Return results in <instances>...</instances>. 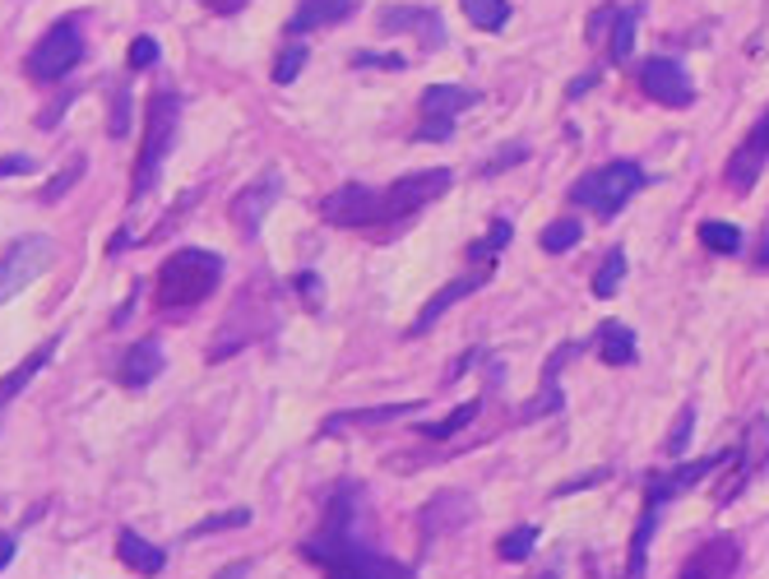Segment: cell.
<instances>
[{"mask_svg": "<svg viewBox=\"0 0 769 579\" xmlns=\"http://www.w3.org/2000/svg\"><path fill=\"white\" fill-rule=\"evenodd\" d=\"M357 496H362V491L353 482H343L335 496H329L325 519H320V533L302 542V556L311 561V566H320L325 579H413L408 566H394L390 556L371 552L353 533Z\"/></svg>", "mask_w": 769, "mask_h": 579, "instance_id": "obj_1", "label": "cell"}, {"mask_svg": "<svg viewBox=\"0 0 769 579\" xmlns=\"http://www.w3.org/2000/svg\"><path fill=\"white\" fill-rule=\"evenodd\" d=\"M218 284H223V255L186 246V251L163 260L159 278H153V288H159L153 297H159V306L181 311V306H200L204 297H214Z\"/></svg>", "mask_w": 769, "mask_h": 579, "instance_id": "obj_2", "label": "cell"}, {"mask_svg": "<svg viewBox=\"0 0 769 579\" xmlns=\"http://www.w3.org/2000/svg\"><path fill=\"white\" fill-rule=\"evenodd\" d=\"M177 126H181V98L172 89H159L149 102V126H144V149H139V163H135L130 200H144L149 190L159 186L167 153H172V139H177Z\"/></svg>", "mask_w": 769, "mask_h": 579, "instance_id": "obj_3", "label": "cell"}, {"mask_svg": "<svg viewBox=\"0 0 769 579\" xmlns=\"http://www.w3.org/2000/svg\"><path fill=\"white\" fill-rule=\"evenodd\" d=\"M640 186H644L640 163H631V158H617V163H607V167L584 172V177L570 186V204L593 209L598 218H617L621 209L640 196Z\"/></svg>", "mask_w": 769, "mask_h": 579, "instance_id": "obj_4", "label": "cell"}, {"mask_svg": "<svg viewBox=\"0 0 769 579\" xmlns=\"http://www.w3.org/2000/svg\"><path fill=\"white\" fill-rule=\"evenodd\" d=\"M79 61H84L79 20H56L33 42V51L24 56V70H28V79H38V84H61Z\"/></svg>", "mask_w": 769, "mask_h": 579, "instance_id": "obj_5", "label": "cell"}, {"mask_svg": "<svg viewBox=\"0 0 769 579\" xmlns=\"http://www.w3.org/2000/svg\"><path fill=\"white\" fill-rule=\"evenodd\" d=\"M454 181L450 167H427V172H408L399 177L390 190H380V223H404L417 209H427L431 200H441Z\"/></svg>", "mask_w": 769, "mask_h": 579, "instance_id": "obj_6", "label": "cell"}, {"mask_svg": "<svg viewBox=\"0 0 769 579\" xmlns=\"http://www.w3.org/2000/svg\"><path fill=\"white\" fill-rule=\"evenodd\" d=\"M51 260H56V241L51 237H20L10 246L5 255H0V306L14 302L33 278H42L51 269Z\"/></svg>", "mask_w": 769, "mask_h": 579, "instance_id": "obj_7", "label": "cell"}, {"mask_svg": "<svg viewBox=\"0 0 769 579\" xmlns=\"http://www.w3.org/2000/svg\"><path fill=\"white\" fill-rule=\"evenodd\" d=\"M478 102V89H464V84H431L423 89V126H417V139L423 144H445L454 135V121H459L468 108Z\"/></svg>", "mask_w": 769, "mask_h": 579, "instance_id": "obj_8", "label": "cell"}, {"mask_svg": "<svg viewBox=\"0 0 769 579\" xmlns=\"http://www.w3.org/2000/svg\"><path fill=\"white\" fill-rule=\"evenodd\" d=\"M278 196H283V172H278V167H265L247 190H237V200H232L227 214H232V227H237L241 241H255L260 237V227H265V218H269V209L278 204Z\"/></svg>", "mask_w": 769, "mask_h": 579, "instance_id": "obj_9", "label": "cell"}, {"mask_svg": "<svg viewBox=\"0 0 769 579\" xmlns=\"http://www.w3.org/2000/svg\"><path fill=\"white\" fill-rule=\"evenodd\" d=\"M640 89H644V98H654L658 108H672V112H681V108H691V102H695V84L686 75V65L672 61V56H650V61H644L640 65Z\"/></svg>", "mask_w": 769, "mask_h": 579, "instance_id": "obj_10", "label": "cell"}, {"mask_svg": "<svg viewBox=\"0 0 769 579\" xmlns=\"http://www.w3.org/2000/svg\"><path fill=\"white\" fill-rule=\"evenodd\" d=\"M769 464V417H756V423L746 427V441L732 450V468H728V482L714 491V501L719 505H732L742 496V487L756 478V473Z\"/></svg>", "mask_w": 769, "mask_h": 579, "instance_id": "obj_11", "label": "cell"}, {"mask_svg": "<svg viewBox=\"0 0 769 579\" xmlns=\"http://www.w3.org/2000/svg\"><path fill=\"white\" fill-rule=\"evenodd\" d=\"M320 218L329 227H376L380 223V190L348 181L339 190H329L320 200Z\"/></svg>", "mask_w": 769, "mask_h": 579, "instance_id": "obj_12", "label": "cell"}, {"mask_svg": "<svg viewBox=\"0 0 769 579\" xmlns=\"http://www.w3.org/2000/svg\"><path fill=\"white\" fill-rule=\"evenodd\" d=\"M765 167H769V108H765V116L756 121V126H751V135L742 139V144L732 149L728 167H723V181H728L732 196H746Z\"/></svg>", "mask_w": 769, "mask_h": 579, "instance_id": "obj_13", "label": "cell"}, {"mask_svg": "<svg viewBox=\"0 0 769 579\" xmlns=\"http://www.w3.org/2000/svg\"><path fill=\"white\" fill-rule=\"evenodd\" d=\"M672 501L668 482H663V473H644V511H640V524L631 533V561H626V579H640L644 575V561H650V542H654V529H658V511Z\"/></svg>", "mask_w": 769, "mask_h": 579, "instance_id": "obj_14", "label": "cell"}, {"mask_svg": "<svg viewBox=\"0 0 769 579\" xmlns=\"http://www.w3.org/2000/svg\"><path fill=\"white\" fill-rule=\"evenodd\" d=\"M376 24H380V33H413L427 51L445 47V20L431 5H384L376 14Z\"/></svg>", "mask_w": 769, "mask_h": 579, "instance_id": "obj_15", "label": "cell"}, {"mask_svg": "<svg viewBox=\"0 0 769 579\" xmlns=\"http://www.w3.org/2000/svg\"><path fill=\"white\" fill-rule=\"evenodd\" d=\"M742 566V547H738V538L732 533H719V538H709L701 542L691 556H686V566L677 570V579H732V570Z\"/></svg>", "mask_w": 769, "mask_h": 579, "instance_id": "obj_16", "label": "cell"}, {"mask_svg": "<svg viewBox=\"0 0 769 579\" xmlns=\"http://www.w3.org/2000/svg\"><path fill=\"white\" fill-rule=\"evenodd\" d=\"M357 10H362V0H302V5L292 10V20H288V38L302 42L306 33H320L329 24L353 20Z\"/></svg>", "mask_w": 769, "mask_h": 579, "instance_id": "obj_17", "label": "cell"}, {"mask_svg": "<svg viewBox=\"0 0 769 579\" xmlns=\"http://www.w3.org/2000/svg\"><path fill=\"white\" fill-rule=\"evenodd\" d=\"M487 278H492V269H478V274H464V278H454V284H445L441 292L431 297V302L417 311V320H413V329H408V339H417V335H431V325L441 320V315L454 306V302H464V297H474Z\"/></svg>", "mask_w": 769, "mask_h": 579, "instance_id": "obj_18", "label": "cell"}, {"mask_svg": "<svg viewBox=\"0 0 769 579\" xmlns=\"http://www.w3.org/2000/svg\"><path fill=\"white\" fill-rule=\"evenodd\" d=\"M163 366H167V357H163V343L159 339H139L126 357H121V366H116V380L126 385V390H144V385H153L163 376Z\"/></svg>", "mask_w": 769, "mask_h": 579, "instance_id": "obj_19", "label": "cell"}, {"mask_svg": "<svg viewBox=\"0 0 769 579\" xmlns=\"http://www.w3.org/2000/svg\"><path fill=\"white\" fill-rule=\"evenodd\" d=\"M56 348H61V335H51L47 343H38V348H33V353H28L20 366H14V372H5V376H0V413H5L10 403H14V399H20V394L28 390V380L38 376V372H42V366H47L51 357H56Z\"/></svg>", "mask_w": 769, "mask_h": 579, "instance_id": "obj_20", "label": "cell"}, {"mask_svg": "<svg viewBox=\"0 0 769 579\" xmlns=\"http://www.w3.org/2000/svg\"><path fill=\"white\" fill-rule=\"evenodd\" d=\"M584 353V343H562L556 353L547 357V366H543V394H538L529 408H524V417H547V413H556L566 403V394H562V385H556V376H562V366L570 362V357H580Z\"/></svg>", "mask_w": 769, "mask_h": 579, "instance_id": "obj_21", "label": "cell"}, {"mask_svg": "<svg viewBox=\"0 0 769 579\" xmlns=\"http://www.w3.org/2000/svg\"><path fill=\"white\" fill-rule=\"evenodd\" d=\"M423 403L417 399H404V403H376V408H348V413H329L325 417V436L329 431H343V427H380V423H394V417H408L417 413Z\"/></svg>", "mask_w": 769, "mask_h": 579, "instance_id": "obj_22", "label": "cell"}, {"mask_svg": "<svg viewBox=\"0 0 769 579\" xmlns=\"http://www.w3.org/2000/svg\"><path fill=\"white\" fill-rule=\"evenodd\" d=\"M116 556L126 561L135 575H159V570L167 566V552L153 547V542H144L135 529H121V533H116Z\"/></svg>", "mask_w": 769, "mask_h": 579, "instance_id": "obj_23", "label": "cell"}, {"mask_svg": "<svg viewBox=\"0 0 769 579\" xmlns=\"http://www.w3.org/2000/svg\"><path fill=\"white\" fill-rule=\"evenodd\" d=\"M635 353H640V343H635L631 325H621V320L598 325V357H603V366H631Z\"/></svg>", "mask_w": 769, "mask_h": 579, "instance_id": "obj_24", "label": "cell"}, {"mask_svg": "<svg viewBox=\"0 0 769 579\" xmlns=\"http://www.w3.org/2000/svg\"><path fill=\"white\" fill-rule=\"evenodd\" d=\"M482 413V399H468L464 408H454V413H445L441 423H423L417 427V441H450V436H459L468 423H474V417Z\"/></svg>", "mask_w": 769, "mask_h": 579, "instance_id": "obj_25", "label": "cell"}, {"mask_svg": "<svg viewBox=\"0 0 769 579\" xmlns=\"http://www.w3.org/2000/svg\"><path fill=\"white\" fill-rule=\"evenodd\" d=\"M459 10H464V20L482 33H501L510 24V0H459Z\"/></svg>", "mask_w": 769, "mask_h": 579, "instance_id": "obj_26", "label": "cell"}, {"mask_svg": "<svg viewBox=\"0 0 769 579\" xmlns=\"http://www.w3.org/2000/svg\"><path fill=\"white\" fill-rule=\"evenodd\" d=\"M695 237H701V246L714 255H738L742 251V227L719 223V218H705L701 227H695Z\"/></svg>", "mask_w": 769, "mask_h": 579, "instance_id": "obj_27", "label": "cell"}, {"mask_svg": "<svg viewBox=\"0 0 769 579\" xmlns=\"http://www.w3.org/2000/svg\"><path fill=\"white\" fill-rule=\"evenodd\" d=\"M640 14H644V5H626V10H617V24H612V61H631Z\"/></svg>", "mask_w": 769, "mask_h": 579, "instance_id": "obj_28", "label": "cell"}, {"mask_svg": "<svg viewBox=\"0 0 769 579\" xmlns=\"http://www.w3.org/2000/svg\"><path fill=\"white\" fill-rule=\"evenodd\" d=\"M621 284H626V251H621V246H612L607 260L598 265V274H593V297H603V302H607V297L621 292Z\"/></svg>", "mask_w": 769, "mask_h": 579, "instance_id": "obj_29", "label": "cell"}, {"mask_svg": "<svg viewBox=\"0 0 769 579\" xmlns=\"http://www.w3.org/2000/svg\"><path fill=\"white\" fill-rule=\"evenodd\" d=\"M584 241V223L580 218H556L543 227V237H538V246H543L547 255H562L570 251V246H580Z\"/></svg>", "mask_w": 769, "mask_h": 579, "instance_id": "obj_30", "label": "cell"}, {"mask_svg": "<svg viewBox=\"0 0 769 579\" xmlns=\"http://www.w3.org/2000/svg\"><path fill=\"white\" fill-rule=\"evenodd\" d=\"M505 241H510V223H492V227H487V237L482 241H474V246H468V260H474V265H492V260L505 251Z\"/></svg>", "mask_w": 769, "mask_h": 579, "instance_id": "obj_31", "label": "cell"}, {"mask_svg": "<svg viewBox=\"0 0 769 579\" xmlns=\"http://www.w3.org/2000/svg\"><path fill=\"white\" fill-rule=\"evenodd\" d=\"M84 172H89V158H70V163H65V172H56V177H51V186L42 190V204H56V200H65L70 196V190H75L79 186V177H84Z\"/></svg>", "mask_w": 769, "mask_h": 579, "instance_id": "obj_32", "label": "cell"}, {"mask_svg": "<svg viewBox=\"0 0 769 579\" xmlns=\"http://www.w3.org/2000/svg\"><path fill=\"white\" fill-rule=\"evenodd\" d=\"M533 547H538V529H533V524H519V529H510V533L496 542V552H501L505 561H529Z\"/></svg>", "mask_w": 769, "mask_h": 579, "instance_id": "obj_33", "label": "cell"}, {"mask_svg": "<svg viewBox=\"0 0 769 579\" xmlns=\"http://www.w3.org/2000/svg\"><path fill=\"white\" fill-rule=\"evenodd\" d=\"M306 61H311V47H306V42H288V47H283V56H278L274 70H269L274 84H292L297 75H302V65H306Z\"/></svg>", "mask_w": 769, "mask_h": 579, "instance_id": "obj_34", "label": "cell"}, {"mask_svg": "<svg viewBox=\"0 0 769 579\" xmlns=\"http://www.w3.org/2000/svg\"><path fill=\"white\" fill-rule=\"evenodd\" d=\"M251 524V511H223V515H209V519H200L196 529H186V538H209V533H223V529H247Z\"/></svg>", "mask_w": 769, "mask_h": 579, "instance_id": "obj_35", "label": "cell"}, {"mask_svg": "<svg viewBox=\"0 0 769 579\" xmlns=\"http://www.w3.org/2000/svg\"><path fill=\"white\" fill-rule=\"evenodd\" d=\"M691 427H695V408H681V417L672 423V436L663 441V450H668L672 460H681V454H686V445H691Z\"/></svg>", "mask_w": 769, "mask_h": 579, "instance_id": "obj_36", "label": "cell"}, {"mask_svg": "<svg viewBox=\"0 0 769 579\" xmlns=\"http://www.w3.org/2000/svg\"><path fill=\"white\" fill-rule=\"evenodd\" d=\"M126 130H130V89H121L112 98V112H108V135L112 139H126Z\"/></svg>", "mask_w": 769, "mask_h": 579, "instance_id": "obj_37", "label": "cell"}, {"mask_svg": "<svg viewBox=\"0 0 769 579\" xmlns=\"http://www.w3.org/2000/svg\"><path fill=\"white\" fill-rule=\"evenodd\" d=\"M297 292H302V306H306V311H320V306H325V284H320V274H297Z\"/></svg>", "mask_w": 769, "mask_h": 579, "instance_id": "obj_38", "label": "cell"}, {"mask_svg": "<svg viewBox=\"0 0 769 579\" xmlns=\"http://www.w3.org/2000/svg\"><path fill=\"white\" fill-rule=\"evenodd\" d=\"M159 56H163V51H159V42H153V38H135V42H130V61H126V70H149Z\"/></svg>", "mask_w": 769, "mask_h": 579, "instance_id": "obj_39", "label": "cell"}, {"mask_svg": "<svg viewBox=\"0 0 769 579\" xmlns=\"http://www.w3.org/2000/svg\"><path fill=\"white\" fill-rule=\"evenodd\" d=\"M524 158H529V149L524 144H510L505 153H496V158H487V163L478 167V177H492V172H505V167H515V163H524Z\"/></svg>", "mask_w": 769, "mask_h": 579, "instance_id": "obj_40", "label": "cell"}, {"mask_svg": "<svg viewBox=\"0 0 769 579\" xmlns=\"http://www.w3.org/2000/svg\"><path fill=\"white\" fill-rule=\"evenodd\" d=\"M28 172H38V158L33 153H5L0 158V177H28Z\"/></svg>", "mask_w": 769, "mask_h": 579, "instance_id": "obj_41", "label": "cell"}, {"mask_svg": "<svg viewBox=\"0 0 769 579\" xmlns=\"http://www.w3.org/2000/svg\"><path fill=\"white\" fill-rule=\"evenodd\" d=\"M612 24H617V5H603V10H593L589 14V42H603Z\"/></svg>", "mask_w": 769, "mask_h": 579, "instance_id": "obj_42", "label": "cell"}, {"mask_svg": "<svg viewBox=\"0 0 769 579\" xmlns=\"http://www.w3.org/2000/svg\"><path fill=\"white\" fill-rule=\"evenodd\" d=\"M353 65H380V70H404L408 61L399 56V51H384V56H380V51H357V56H353Z\"/></svg>", "mask_w": 769, "mask_h": 579, "instance_id": "obj_43", "label": "cell"}, {"mask_svg": "<svg viewBox=\"0 0 769 579\" xmlns=\"http://www.w3.org/2000/svg\"><path fill=\"white\" fill-rule=\"evenodd\" d=\"M607 478V473H584V478H575V482H562L552 491V496H570V491H584V487H598Z\"/></svg>", "mask_w": 769, "mask_h": 579, "instance_id": "obj_44", "label": "cell"}, {"mask_svg": "<svg viewBox=\"0 0 769 579\" xmlns=\"http://www.w3.org/2000/svg\"><path fill=\"white\" fill-rule=\"evenodd\" d=\"M482 353H478V348H468V353L464 357H454V366H450V372H445V385H454V380H459L464 372H468V366H474Z\"/></svg>", "mask_w": 769, "mask_h": 579, "instance_id": "obj_45", "label": "cell"}, {"mask_svg": "<svg viewBox=\"0 0 769 579\" xmlns=\"http://www.w3.org/2000/svg\"><path fill=\"white\" fill-rule=\"evenodd\" d=\"M204 5L214 10V14H241V10L251 5V0H204Z\"/></svg>", "mask_w": 769, "mask_h": 579, "instance_id": "obj_46", "label": "cell"}, {"mask_svg": "<svg viewBox=\"0 0 769 579\" xmlns=\"http://www.w3.org/2000/svg\"><path fill=\"white\" fill-rule=\"evenodd\" d=\"M14 552H20V542H14V533H0V570L14 561Z\"/></svg>", "mask_w": 769, "mask_h": 579, "instance_id": "obj_47", "label": "cell"}, {"mask_svg": "<svg viewBox=\"0 0 769 579\" xmlns=\"http://www.w3.org/2000/svg\"><path fill=\"white\" fill-rule=\"evenodd\" d=\"M593 84H598V75H593V70H589V75H584V79H575V84H570V98H580V93H589V89H593Z\"/></svg>", "mask_w": 769, "mask_h": 579, "instance_id": "obj_48", "label": "cell"}, {"mask_svg": "<svg viewBox=\"0 0 769 579\" xmlns=\"http://www.w3.org/2000/svg\"><path fill=\"white\" fill-rule=\"evenodd\" d=\"M247 570H251V566H247V561H237V566H227V570H218L214 579H247Z\"/></svg>", "mask_w": 769, "mask_h": 579, "instance_id": "obj_49", "label": "cell"}, {"mask_svg": "<svg viewBox=\"0 0 769 579\" xmlns=\"http://www.w3.org/2000/svg\"><path fill=\"white\" fill-rule=\"evenodd\" d=\"M756 269H760V274H769V237H765V246H760V255H756Z\"/></svg>", "mask_w": 769, "mask_h": 579, "instance_id": "obj_50", "label": "cell"}, {"mask_svg": "<svg viewBox=\"0 0 769 579\" xmlns=\"http://www.w3.org/2000/svg\"><path fill=\"white\" fill-rule=\"evenodd\" d=\"M121 246H130V232H116V237H112V246H108V251L116 255V251H121Z\"/></svg>", "mask_w": 769, "mask_h": 579, "instance_id": "obj_51", "label": "cell"}, {"mask_svg": "<svg viewBox=\"0 0 769 579\" xmlns=\"http://www.w3.org/2000/svg\"><path fill=\"white\" fill-rule=\"evenodd\" d=\"M543 579H556V575H543Z\"/></svg>", "mask_w": 769, "mask_h": 579, "instance_id": "obj_52", "label": "cell"}]
</instances>
